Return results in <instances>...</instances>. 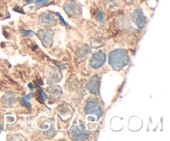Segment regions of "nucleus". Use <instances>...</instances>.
Returning <instances> with one entry per match:
<instances>
[{"mask_svg":"<svg viewBox=\"0 0 170 141\" xmlns=\"http://www.w3.org/2000/svg\"><path fill=\"white\" fill-rule=\"evenodd\" d=\"M129 61V56L124 50H114L109 54V65L115 70H120Z\"/></svg>","mask_w":170,"mask_h":141,"instance_id":"obj_1","label":"nucleus"},{"mask_svg":"<svg viewBox=\"0 0 170 141\" xmlns=\"http://www.w3.org/2000/svg\"><path fill=\"white\" fill-rule=\"evenodd\" d=\"M105 61V54L101 51L95 52L90 61V66L93 68H100Z\"/></svg>","mask_w":170,"mask_h":141,"instance_id":"obj_2","label":"nucleus"},{"mask_svg":"<svg viewBox=\"0 0 170 141\" xmlns=\"http://www.w3.org/2000/svg\"><path fill=\"white\" fill-rule=\"evenodd\" d=\"M85 112L86 114H95L98 116V118H100L102 114L100 105L95 100H91V101L87 103V105L85 107Z\"/></svg>","mask_w":170,"mask_h":141,"instance_id":"obj_3","label":"nucleus"},{"mask_svg":"<svg viewBox=\"0 0 170 141\" xmlns=\"http://www.w3.org/2000/svg\"><path fill=\"white\" fill-rule=\"evenodd\" d=\"M39 36H45V38H41L40 40L43 43V46L49 47L52 45L53 41V32L51 30H41L38 32Z\"/></svg>","mask_w":170,"mask_h":141,"instance_id":"obj_4","label":"nucleus"},{"mask_svg":"<svg viewBox=\"0 0 170 141\" xmlns=\"http://www.w3.org/2000/svg\"><path fill=\"white\" fill-rule=\"evenodd\" d=\"M70 134H71L72 139H75V140H82V139H86L88 138L87 133H85L84 130H80L76 126H72L70 128Z\"/></svg>","mask_w":170,"mask_h":141,"instance_id":"obj_5","label":"nucleus"},{"mask_svg":"<svg viewBox=\"0 0 170 141\" xmlns=\"http://www.w3.org/2000/svg\"><path fill=\"white\" fill-rule=\"evenodd\" d=\"M39 22L41 23V25H44V26H54V25H56V20L53 15H51L50 13L46 12L40 16Z\"/></svg>","mask_w":170,"mask_h":141,"instance_id":"obj_6","label":"nucleus"},{"mask_svg":"<svg viewBox=\"0 0 170 141\" xmlns=\"http://www.w3.org/2000/svg\"><path fill=\"white\" fill-rule=\"evenodd\" d=\"M132 17H133L132 18H133L134 22L136 23V25L138 26V28H142V27H144V25H145V18H144V16H143L141 11L135 10L134 13L132 14Z\"/></svg>","mask_w":170,"mask_h":141,"instance_id":"obj_7","label":"nucleus"},{"mask_svg":"<svg viewBox=\"0 0 170 141\" xmlns=\"http://www.w3.org/2000/svg\"><path fill=\"white\" fill-rule=\"evenodd\" d=\"M99 86H100V79L98 75H95L90 79L88 85V90L93 94H99Z\"/></svg>","mask_w":170,"mask_h":141,"instance_id":"obj_8","label":"nucleus"},{"mask_svg":"<svg viewBox=\"0 0 170 141\" xmlns=\"http://www.w3.org/2000/svg\"><path fill=\"white\" fill-rule=\"evenodd\" d=\"M65 9L66 12H67V14L71 17H75V16H78V14L80 12V8L78 5H75V7H73L72 2H66L65 5Z\"/></svg>","mask_w":170,"mask_h":141,"instance_id":"obj_9","label":"nucleus"},{"mask_svg":"<svg viewBox=\"0 0 170 141\" xmlns=\"http://www.w3.org/2000/svg\"><path fill=\"white\" fill-rule=\"evenodd\" d=\"M14 100H15L14 94L12 92L7 93V94L5 95H3V97H2V102H3V104L6 105H11L12 103L14 102Z\"/></svg>","mask_w":170,"mask_h":141,"instance_id":"obj_10","label":"nucleus"},{"mask_svg":"<svg viewBox=\"0 0 170 141\" xmlns=\"http://www.w3.org/2000/svg\"><path fill=\"white\" fill-rule=\"evenodd\" d=\"M47 90H48V92L53 96V98H59L60 95L61 94V89H60L59 86H56V85H53L51 87H49Z\"/></svg>","mask_w":170,"mask_h":141,"instance_id":"obj_11","label":"nucleus"},{"mask_svg":"<svg viewBox=\"0 0 170 141\" xmlns=\"http://www.w3.org/2000/svg\"><path fill=\"white\" fill-rule=\"evenodd\" d=\"M21 33H22L23 36H33L35 35V32H32V31H30V30H21Z\"/></svg>","mask_w":170,"mask_h":141,"instance_id":"obj_12","label":"nucleus"},{"mask_svg":"<svg viewBox=\"0 0 170 141\" xmlns=\"http://www.w3.org/2000/svg\"><path fill=\"white\" fill-rule=\"evenodd\" d=\"M104 13L102 12H98V14H97V18L98 20H99V22H100V24H103V22H104Z\"/></svg>","mask_w":170,"mask_h":141,"instance_id":"obj_13","label":"nucleus"},{"mask_svg":"<svg viewBox=\"0 0 170 141\" xmlns=\"http://www.w3.org/2000/svg\"><path fill=\"white\" fill-rule=\"evenodd\" d=\"M21 103H22V105H25V106H27L28 109L31 108V105L29 104V102H27V100L25 99V98H22L21 99Z\"/></svg>","mask_w":170,"mask_h":141,"instance_id":"obj_14","label":"nucleus"},{"mask_svg":"<svg viewBox=\"0 0 170 141\" xmlns=\"http://www.w3.org/2000/svg\"><path fill=\"white\" fill-rule=\"evenodd\" d=\"M46 2H47V0H37V1H36L35 2V4L36 5H40V4H44V3H46Z\"/></svg>","mask_w":170,"mask_h":141,"instance_id":"obj_15","label":"nucleus"},{"mask_svg":"<svg viewBox=\"0 0 170 141\" xmlns=\"http://www.w3.org/2000/svg\"><path fill=\"white\" fill-rule=\"evenodd\" d=\"M13 10H14V11H16V12H20V13H25V12H23L22 9H20V8H18V7H15V8H13Z\"/></svg>","mask_w":170,"mask_h":141,"instance_id":"obj_16","label":"nucleus"},{"mask_svg":"<svg viewBox=\"0 0 170 141\" xmlns=\"http://www.w3.org/2000/svg\"><path fill=\"white\" fill-rule=\"evenodd\" d=\"M29 88H31V89H33V86H32V84H31V83H30V84H29Z\"/></svg>","mask_w":170,"mask_h":141,"instance_id":"obj_17","label":"nucleus"},{"mask_svg":"<svg viewBox=\"0 0 170 141\" xmlns=\"http://www.w3.org/2000/svg\"><path fill=\"white\" fill-rule=\"evenodd\" d=\"M26 1H27V3H29V2H31V1H32V0H26Z\"/></svg>","mask_w":170,"mask_h":141,"instance_id":"obj_18","label":"nucleus"}]
</instances>
